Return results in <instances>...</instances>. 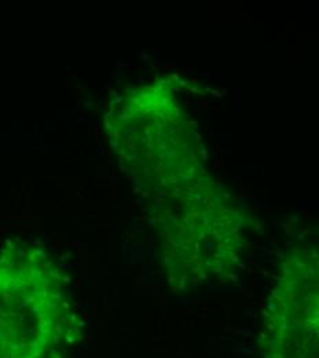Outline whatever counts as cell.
Listing matches in <instances>:
<instances>
[{"instance_id": "cell-1", "label": "cell", "mask_w": 319, "mask_h": 358, "mask_svg": "<svg viewBox=\"0 0 319 358\" xmlns=\"http://www.w3.org/2000/svg\"><path fill=\"white\" fill-rule=\"evenodd\" d=\"M107 130L123 171L147 201L209 177L200 135L168 82L123 91Z\"/></svg>"}, {"instance_id": "cell-4", "label": "cell", "mask_w": 319, "mask_h": 358, "mask_svg": "<svg viewBox=\"0 0 319 358\" xmlns=\"http://www.w3.org/2000/svg\"><path fill=\"white\" fill-rule=\"evenodd\" d=\"M318 251L300 244L286 254L266 303L265 358H319Z\"/></svg>"}, {"instance_id": "cell-3", "label": "cell", "mask_w": 319, "mask_h": 358, "mask_svg": "<svg viewBox=\"0 0 319 358\" xmlns=\"http://www.w3.org/2000/svg\"><path fill=\"white\" fill-rule=\"evenodd\" d=\"M72 324L62 278L43 252L11 248L0 255V358H48Z\"/></svg>"}, {"instance_id": "cell-2", "label": "cell", "mask_w": 319, "mask_h": 358, "mask_svg": "<svg viewBox=\"0 0 319 358\" xmlns=\"http://www.w3.org/2000/svg\"><path fill=\"white\" fill-rule=\"evenodd\" d=\"M147 204L163 268L175 291L223 281L237 268L246 247L245 214L211 176Z\"/></svg>"}]
</instances>
